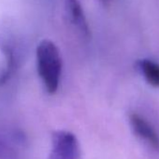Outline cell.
Segmentation results:
<instances>
[{
  "label": "cell",
  "mask_w": 159,
  "mask_h": 159,
  "mask_svg": "<svg viewBox=\"0 0 159 159\" xmlns=\"http://www.w3.org/2000/svg\"><path fill=\"white\" fill-rule=\"evenodd\" d=\"M38 73L45 90L54 94L59 86L62 73V58L58 47L50 39L41 40L36 51Z\"/></svg>",
  "instance_id": "1"
},
{
  "label": "cell",
  "mask_w": 159,
  "mask_h": 159,
  "mask_svg": "<svg viewBox=\"0 0 159 159\" xmlns=\"http://www.w3.org/2000/svg\"><path fill=\"white\" fill-rule=\"evenodd\" d=\"M79 154V141L72 132L58 130L52 133L48 159H78Z\"/></svg>",
  "instance_id": "2"
},
{
  "label": "cell",
  "mask_w": 159,
  "mask_h": 159,
  "mask_svg": "<svg viewBox=\"0 0 159 159\" xmlns=\"http://www.w3.org/2000/svg\"><path fill=\"white\" fill-rule=\"evenodd\" d=\"M129 124L134 134L154 151L159 152V135L153 126L141 115L132 112L129 115Z\"/></svg>",
  "instance_id": "3"
},
{
  "label": "cell",
  "mask_w": 159,
  "mask_h": 159,
  "mask_svg": "<svg viewBox=\"0 0 159 159\" xmlns=\"http://www.w3.org/2000/svg\"><path fill=\"white\" fill-rule=\"evenodd\" d=\"M66 11L71 22L83 32L84 35H89V26L84 15V9L79 0H66Z\"/></svg>",
  "instance_id": "4"
},
{
  "label": "cell",
  "mask_w": 159,
  "mask_h": 159,
  "mask_svg": "<svg viewBox=\"0 0 159 159\" xmlns=\"http://www.w3.org/2000/svg\"><path fill=\"white\" fill-rule=\"evenodd\" d=\"M136 66L149 84L159 88V64L150 59H140Z\"/></svg>",
  "instance_id": "5"
},
{
  "label": "cell",
  "mask_w": 159,
  "mask_h": 159,
  "mask_svg": "<svg viewBox=\"0 0 159 159\" xmlns=\"http://www.w3.org/2000/svg\"><path fill=\"white\" fill-rule=\"evenodd\" d=\"M103 1H107V0H103Z\"/></svg>",
  "instance_id": "6"
}]
</instances>
